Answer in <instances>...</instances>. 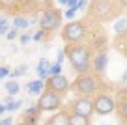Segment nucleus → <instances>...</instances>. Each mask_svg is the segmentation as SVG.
<instances>
[{
  "label": "nucleus",
  "instance_id": "18",
  "mask_svg": "<svg viewBox=\"0 0 127 125\" xmlns=\"http://www.w3.org/2000/svg\"><path fill=\"white\" fill-rule=\"evenodd\" d=\"M125 28H127V19H120L118 23L114 24V30L118 32V34H122V32L125 30Z\"/></svg>",
  "mask_w": 127,
  "mask_h": 125
},
{
  "label": "nucleus",
  "instance_id": "22",
  "mask_svg": "<svg viewBox=\"0 0 127 125\" xmlns=\"http://www.w3.org/2000/svg\"><path fill=\"white\" fill-rule=\"evenodd\" d=\"M64 60H65V51H58V58H56V62L64 63Z\"/></svg>",
  "mask_w": 127,
  "mask_h": 125
},
{
  "label": "nucleus",
  "instance_id": "8",
  "mask_svg": "<svg viewBox=\"0 0 127 125\" xmlns=\"http://www.w3.org/2000/svg\"><path fill=\"white\" fill-rule=\"evenodd\" d=\"M49 88H51L52 92H56V94L67 92V88H69V80H67L65 77H64L62 73L52 75V77H51V80H49Z\"/></svg>",
  "mask_w": 127,
  "mask_h": 125
},
{
  "label": "nucleus",
  "instance_id": "1",
  "mask_svg": "<svg viewBox=\"0 0 127 125\" xmlns=\"http://www.w3.org/2000/svg\"><path fill=\"white\" fill-rule=\"evenodd\" d=\"M67 54H69V62L73 63L75 71H79V73L88 71V67H90V51H88V49L71 47L67 51Z\"/></svg>",
  "mask_w": 127,
  "mask_h": 125
},
{
  "label": "nucleus",
  "instance_id": "13",
  "mask_svg": "<svg viewBox=\"0 0 127 125\" xmlns=\"http://www.w3.org/2000/svg\"><path fill=\"white\" fill-rule=\"evenodd\" d=\"M28 19H24V17H15L13 19V28L15 30H23V28H28Z\"/></svg>",
  "mask_w": 127,
  "mask_h": 125
},
{
  "label": "nucleus",
  "instance_id": "27",
  "mask_svg": "<svg viewBox=\"0 0 127 125\" xmlns=\"http://www.w3.org/2000/svg\"><path fill=\"white\" fill-rule=\"evenodd\" d=\"M77 2H79V0H67V2H65V6H67V8H75Z\"/></svg>",
  "mask_w": 127,
  "mask_h": 125
},
{
  "label": "nucleus",
  "instance_id": "25",
  "mask_svg": "<svg viewBox=\"0 0 127 125\" xmlns=\"http://www.w3.org/2000/svg\"><path fill=\"white\" fill-rule=\"evenodd\" d=\"M8 75H9V69H8V67H0V78L8 77Z\"/></svg>",
  "mask_w": 127,
  "mask_h": 125
},
{
  "label": "nucleus",
  "instance_id": "16",
  "mask_svg": "<svg viewBox=\"0 0 127 125\" xmlns=\"http://www.w3.org/2000/svg\"><path fill=\"white\" fill-rule=\"evenodd\" d=\"M80 123H88V118L84 116H79V114H75L73 118H69V125H80Z\"/></svg>",
  "mask_w": 127,
  "mask_h": 125
},
{
  "label": "nucleus",
  "instance_id": "12",
  "mask_svg": "<svg viewBox=\"0 0 127 125\" xmlns=\"http://www.w3.org/2000/svg\"><path fill=\"white\" fill-rule=\"evenodd\" d=\"M47 67H49V60L47 58H41L39 63H37V75H39L41 80L47 78Z\"/></svg>",
  "mask_w": 127,
  "mask_h": 125
},
{
  "label": "nucleus",
  "instance_id": "11",
  "mask_svg": "<svg viewBox=\"0 0 127 125\" xmlns=\"http://www.w3.org/2000/svg\"><path fill=\"white\" fill-rule=\"evenodd\" d=\"M49 123H52V125H69V116L60 112V114H56V116H52L51 120H49Z\"/></svg>",
  "mask_w": 127,
  "mask_h": 125
},
{
  "label": "nucleus",
  "instance_id": "5",
  "mask_svg": "<svg viewBox=\"0 0 127 125\" xmlns=\"http://www.w3.org/2000/svg\"><path fill=\"white\" fill-rule=\"evenodd\" d=\"M114 108H116V103H114V99L108 97V95H101V97H97L95 103H94V110L97 114H101V116L110 114Z\"/></svg>",
  "mask_w": 127,
  "mask_h": 125
},
{
  "label": "nucleus",
  "instance_id": "23",
  "mask_svg": "<svg viewBox=\"0 0 127 125\" xmlns=\"http://www.w3.org/2000/svg\"><path fill=\"white\" fill-rule=\"evenodd\" d=\"M19 41H21V45H26L28 41H30V34H23V35H21V39H19Z\"/></svg>",
  "mask_w": 127,
  "mask_h": 125
},
{
  "label": "nucleus",
  "instance_id": "24",
  "mask_svg": "<svg viewBox=\"0 0 127 125\" xmlns=\"http://www.w3.org/2000/svg\"><path fill=\"white\" fill-rule=\"evenodd\" d=\"M86 4H88V0H79L77 6H75V9H84V8H86Z\"/></svg>",
  "mask_w": 127,
  "mask_h": 125
},
{
  "label": "nucleus",
  "instance_id": "19",
  "mask_svg": "<svg viewBox=\"0 0 127 125\" xmlns=\"http://www.w3.org/2000/svg\"><path fill=\"white\" fill-rule=\"evenodd\" d=\"M43 37H45V30H43V28H41V30H37L36 34H34V37H32V39L39 43V41H43Z\"/></svg>",
  "mask_w": 127,
  "mask_h": 125
},
{
  "label": "nucleus",
  "instance_id": "14",
  "mask_svg": "<svg viewBox=\"0 0 127 125\" xmlns=\"http://www.w3.org/2000/svg\"><path fill=\"white\" fill-rule=\"evenodd\" d=\"M58 73H62V63H49V67H47V77H52V75H58Z\"/></svg>",
  "mask_w": 127,
  "mask_h": 125
},
{
  "label": "nucleus",
  "instance_id": "26",
  "mask_svg": "<svg viewBox=\"0 0 127 125\" xmlns=\"http://www.w3.org/2000/svg\"><path fill=\"white\" fill-rule=\"evenodd\" d=\"M11 121H13V120H11V118L8 116V118H4V120H0V125H9Z\"/></svg>",
  "mask_w": 127,
  "mask_h": 125
},
{
  "label": "nucleus",
  "instance_id": "28",
  "mask_svg": "<svg viewBox=\"0 0 127 125\" xmlns=\"http://www.w3.org/2000/svg\"><path fill=\"white\" fill-rule=\"evenodd\" d=\"M6 112V108H4V105H0V116H2V114Z\"/></svg>",
  "mask_w": 127,
  "mask_h": 125
},
{
  "label": "nucleus",
  "instance_id": "30",
  "mask_svg": "<svg viewBox=\"0 0 127 125\" xmlns=\"http://www.w3.org/2000/svg\"><path fill=\"white\" fill-rule=\"evenodd\" d=\"M120 2H122V4H127V0H120Z\"/></svg>",
  "mask_w": 127,
  "mask_h": 125
},
{
  "label": "nucleus",
  "instance_id": "2",
  "mask_svg": "<svg viewBox=\"0 0 127 125\" xmlns=\"http://www.w3.org/2000/svg\"><path fill=\"white\" fill-rule=\"evenodd\" d=\"M39 24L45 32L58 30L60 24H62V17H60V13L56 9H47V11H43V17H41Z\"/></svg>",
  "mask_w": 127,
  "mask_h": 125
},
{
  "label": "nucleus",
  "instance_id": "7",
  "mask_svg": "<svg viewBox=\"0 0 127 125\" xmlns=\"http://www.w3.org/2000/svg\"><path fill=\"white\" fill-rule=\"evenodd\" d=\"M73 110H75V114H79V116L90 118L92 112H94V103H92V99H88V97L77 99L75 105H73Z\"/></svg>",
  "mask_w": 127,
  "mask_h": 125
},
{
  "label": "nucleus",
  "instance_id": "4",
  "mask_svg": "<svg viewBox=\"0 0 127 125\" xmlns=\"http://www.w3.org/2000/svg\"><path fill=\"white\" fill-rule=\"evenodd\" d=\"M84 35V26L82 23H77V21H73V23H69L67 26L64 28V39L65 41H71V43H77V41H80Z\"/></svg>",
  "mask_w": 127,
  "mask_h": 125
},
{
  "label": "nucleus",
  "instance_id": "17",
  "mask_svg": "<svg viewBox=\"0 0 127 125\" xmlns=\"http://www.w3.org/2000/svg\"><path fill=\"white\" fill-rule=\"evenodd\" d=\"M26 69H28V65L23 63V65H19L15 71H9V75H11V77H23V75L26 73Z\"/></svg>",
  "mask_w": 127,
  "mask_h": 125
},
{
  "label": "nucleus",
  "instance_id": "3",
  "mask_svg": "<svg viewBox=\"0 0 127 125\" xmlns=\"http://www.w3.org/2000/svg\"><path fill=\"white\" fill-rule=\"evenodd\" d=\"M60 95L56 94V92H52V90H49V92H45L43 95H41V99H39V103H37V108L39 110H56L60 106Z\"/></svg>",
  "mask_w": 127,
  "mask_h": 125
},
{
  "label": "nucleus",
  "instance_id": "6",
  "mask_svg": "<svg viewBox=\"0 0 127 125\" xmlns=\"http://www.w3.org/2000/svg\"><path fill=\"white\" fill-rule=\"evenodd\" d=\"M75 88H77V92L88 95V94H94V92L97 90V82L92 77H79L77 82H75Z\"/></svg>",
  "mask_w": 127,
  "mask_h": 125
},
{
  "label": "nucleus",
  "instance_id": "21",
  "mask_svg": "<svg viewBox=\"0 0 127 125\" xmlns=\"http://www.w3.org/2000/svg\"><path fill=\"white\" fill-rule=\"evenodd\" d=\"M75 13H77L75 8H67V11H64V17L69 21V19H73V17H75Z\"/></svg>",
  "mask_w": 127,
  "mask_h": 125
},
{
  "label": "nucleus",
  "instance_id": "10",
  "mask_svg": "<svg viewBox=\"0 0 127 125\" xmlns=\"http://www.w3.org/2000/svg\"><path fill=\"white\" fill-rule=\"evenodd\" d=\"M43 88H45V82L41 80V78H37V80H32V82H28V84H26V90L30 92L32 95L41 94V92H43Z\"/></svg>",
  "mask_w": 127,
  "mask_h": 125
},
{
  "label": "nucleus",
  "instance_id": "15",
  "mask_svg": "<svg viewBox=\"0 0 127 125\" xmlns=\"http://www.w3.org/2000/svg\"><path fill=\"white\" fill-rule=\"evenodd\" d=\"M4 88H6V92H8L9 95H15L17 92L21 90V88H19V84H17L15 80H8V82H6V86H4Z\"/></svg>",
  "mask_w": 127,
  "mask_h": 125
},
{
  "label": "nucleus",
  "instance_id": "29",
  "mask_svg": "<svg viewBox=\"0 0 127 125\" xmlns=\"http://www.w3.org/2000/svg\"><path fill=\"white\" fill-rule=\"evenodd\" d=\"M65 2H67V0H58V4H62V6H65Z\"/></svg>",
  "mask_w": 127,
  "mask_h": 125
},
{
  "label": "nucleus",
  "instance_id": "20",
  "mask_svg": "<svg viewBox=\"0 0 127 125\" xmlns=\"http://www.w3.org/2000/svg\"><path fill=\"white\" fill-rule=\"evenodd\" d=\"M95 9H101V13H107L108 9H110V6H108L107 2H99V4L95 6Z\"/></svg>",
  "mask_w": 127,
  "mask_h": 125
},
{
  "label": "nucleus",
  "instance_id": "9",
  "mask_svg": "<svg viewBox=\"0 0 127 125\" xmlns=\"http://www.w3.org/2000/svg\"><path fill=\"white\" fill-rule=\"evenodd\" d=\"M107 63H108V56L107 52H99V54L94 58V67L97 73H103L105 69H107Z\"/></svg>",
  "mask_w": 127,
  "mask_h": 125
}]
</instances>
